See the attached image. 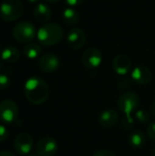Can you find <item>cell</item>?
Listing matches in <instances>:
<instances>
[{"instance_id":"1","label":"cell","mask_w":155,"mask_h":156,"mask_svg":"<svg viewBox=\"0 0 155 156\" xmlns=\"http://www.w3.org/2000/svg\"><path fill=\"white\" fill-rule=\"evenodd\" d=\"M24 92L26 100L30 103L39 105L48 100L49 95V88L48 83L42 78L34 76L26 81Z\"/></svg>"},{"instance_id":"2","label":"cell","mask_w":155,"mask_h":156,"mask_svg":"<svg viewBox=\"0 0 155 156\" xmlns=\"http://www.w3.org/2000/svg\"><path fill=\"white\" fill-rule=\"evenodd\" d=\"M64 36V30L57 23H46L37 32L38 42L45 47H51L58 44Z\"/></svg>"},{"instance_id":"3","label":"cell","mask_w":155,"mask_h":156,"mask_svg":"<svg viewBox=\"0 0 155 156\" xmlns=\"http://www.w3.org/2000/svg\"><path fill=\"white\" fill-rule=\"evenodd\" d=\"M23 11L24 6L20 0H3L0 4V17L5 22L17 20Z\"/></svg>"},{"instance_id":"4","label":"cell","mask_w":155,"mask_h":156,"mask_svg":"<svg viewBox=\"0 0 155 156\" xmlns=\"http://www.w3.org/2000/svg\"><path fill=\"white\" fill-rule=\"evenodd\" d=\"M14 38L20 43H29L37 36L35 26L29 21L18 22L13 28L12 31Z\"/></svg>"},{"instance_id":"5","label":"cell","mask_w":155,"mask_h":156,"mask_svg":"<svg viewBox=\"0 0 155 156\" xmlns=\"http://www.w3.org/2000/svg\"><path fill=\"white\" fill-rule=\"evenodd\" d=\"M140 97L134 91L123 92L117 101L118 109L125 115H132L133 112H136L140 105Z\"/></svg>"},{"instance_id":"6","label":"cell","mask_w":155,"mask_h":156,"mask_svg":"<svg viewBox=\"0 0 155 156\" xmlns=\"http://www.w3.org/2000/svg\"><path fill=\"white\" fill-rule=\"evenodd\" d=\"M103 55L101 51L94 47L87 48L81 57V62L86 69H97L102 62Z\"/></svg>"},{"instance_id":"7","label":"cell","mask_w":155,"mask_h":156,"mask_svg":"<svg viewBox=\"0 0 155 156\" xmlns=\"http://www.w3.org/2000/svg\"><path fill=\"white\" fill-rule=\"evenodd\" d=\"M18 116V107L12 100H4L0 102V121L4 123H11Z\"/></svg>"},{"instance_id":"8","label":"cell","mask_w":155,"mask_h":156,"mask_svg":"<svg viewBox=\"0 0 155 156\" xmlns=\"http://www.w3.org/2000/svg\"><path fill=\"white\" fill-rule=\"evenodd\" d=\"M58 143L54 138L45 136L37 143L36 152L38 156H53L58 152Z\"/></svg>"},{"instance_id":"9","label":"cell","mask_w":155,"mask_h":156,"mask_svg":"<svg viewBox=\"0 0 155 156\" xmlns=\"http://www.w3.org/2000/svg\"><path fill=\"white\" fill-rule=\"evenodd\" d=\"M33 147V139L30 134L26 133H21L17 134L14 140V148L19 154L26 155L30 153Z\"/></svg>"},{"instance_id":"10","label":"cell","mask_w":155,"mask_h":156,"mask_svg":"<svg viewBox=\"0 0 155 156\" xmlns=\"http://www.w3.org/2000/svg\"><path fill=\"white\" fill-rule=\"evenodd\" d=\"M86 34L85 32L79 27L71 28L67 35V44L72 49H79L86 43Z\"/></svg>"},{"instance_id":"11","label":"cell","mask_w":155,"mask_h":156,"mask_svg":"<svg viewBox=\"0 0 155 156\" xmlns=\"http://www.w3.org/2000/svg\"><path fill=\"white\" fill-rule=\"evenodd\" d=\"M59 59L58 56L53 53H46L39 58L38 67L39 69L46 73H51L56 71L59 67Z\"/></svg>"},{"instance_id":"12","label":"cell","mask_w":155,"mask_h":156,"mask_svg":"<svg viewBox=\"0 0 155 156\" xmlns=\"http://www.w3.org/2000/svg\"><path fill=\"white\" fill-rule=\"evenodd\" d=\"M132 79L133 82L144 86L148 85L153 79L152 71L144 66H137L132 71Z\"/></svg>"},{"instance_id":"13","label":"cell","mask_w":155,"mask_h":156,"mask_svg":"<svg viewBox=\"0 0 155 156\" xmlns=\"http://www.w3.org/2000/svg\"><path fill=\"white\" fill-rule=\"evenodd\" d=\"M112 69L117 74L124 76L131 70L132 61L128 56L119 54L112 60Z\"/></svg>"},{"instance_id":"14","label":"cell","mask_w":155,"mask_h":156,"mask_svg":"<svg viewBox=\"0 0 155 156\" xmlns=\"http://www.w3.org/2000/svg\"><path fill=\"white\" fill-rule=\"evenodd\" d=\"M120 120V115L117 112V111L112 110V109H109V110H105L103 111L100 116H99V123L101 127L106 128V129H110L114 127L118 122Z\"/></svg>"},{"instance_id":"15","label":"cell","mask_w":155,"mask_h":156,"mask_svg":"<svg viewBox=\"0 0 155 156\" xmlns=\"http://www.w3.org/2000/svg\"><path fill=\"white\" fill-rule=\"evenodd\" d=\"M33 13H34V16L37 22L47 23L51 17L52 11L48 5H47L45 3H39L35 6Z\"/></svg>"},{"instance_id":"16","label":"cell","mask_w":155,"mask_h":156,"mask_svg":"<svg viewBox=\"0 0 155 156\" xmlns=\"http://www.w3.org/2000/svg\"><path fill=\"white\" fill-rule=\"evenodd\" d=\"M20 58V52L19 50L13 46H7L1 51V59L5 63L12 64L16 63Z\"/></svg>"},{"instance_id":"17","label":"cell","mask_w":155,"mask_h":156,"mask_svg":"<svg viewBox=\"0 0 155 156\" xmlns=\"http://www.w3.org/2000/svg\"><path fill=\"white\" fill-rule=\"evenodd\" d=\"M128 142L130 145L134 149H141L146 142V136L143 132L140 130H135L132 132L128 137Z\"/></svg>"},{"instance_id":"18","label":"cell","mask_w":155,"mask_h":156,"mask_svg":"<svg viewBox=\"0 0 155 156\" xmlns=\"http://www.w3.org/2000/svg\"><path fill=\"white\" fill-rule=\"evenodd\" d=\"M79 14L73 7H67L62 12V19L69 26H74L79 21Z\"/></svg>"},{"instance_id":"19","label":"cell","mask_w":155,"mask_h":156,"mask_svg":"<svg viewBox=\"0 0 155 156\" xmlns=\"http://www.w3.org/2000/svg\"><path fill=\"white\" fill-rule=\"evenodd\" d=\"M41 51H42L41 46L36 42H29L26 44L23 50L24 55L29 59H35L38 58L39 55L41 54Z\"/></svg>"},{"instance_id":"20","label":"cell","mask_w":155,"mask_h":156,"mask_svg":"<svg viewBox=\"0 0 155 156\" xmlns=\"http://www.w3.org/2000/svg\"><path fill=\"white\" fill-rule=\"evenodd\" d=\"M134 124H135V121L133 120L132 115H125L121 121V125L122 129L126 131H131L133 128Z\"/></svg>"},{"instance_id":"21","label":"cell","mask_w":155,"mask_h":156,"mask_svg":"<svg viewBox=\"0 0 155 156\" xmlns=\"http://www.w3.org/2000/svg\"><path fill=\"white\" fill-rule=\"evenodd\" d=\"M132 82H133V80H132V78L123 77V78H122V79L118 81L117 87H118V89H120L121 90H126V91H128V90L132 87Z\"/></svg>"},{"instance_id":"22","label":"cell","mask_w":155,"mask_h":156,"mask_svg":"<svg viewBox=\"0 0 155 156\" xmlns=\"http://www.w3.org/2000/svg\"><path fill=\"white\" fill-rule=\"evenodd\" d=\"M135 118L142 123H147L151 120V115L145 110H137L135 112Z\"/></svg>"},{"instance_id":"23","label":"cell","mask_w":155,"mask_h":156,"mask_svg":"<svg viewBox=\"0 0 155 156\" xmlns=\"http://www.w3.org/2000/svg\"><path fill=\"white\" fill-rule=\"evenodd\" d=\"M10 79L8 78L7 75L0 73V91L7 89L10 86Z\"/></svg>"},{"instance_id":"24","label":"cell","mask_w":155,"mask_h":156,"mask_svg":"<svg viewBox=\"0 0 155 156\" xmlns=\"http://www.w3.org/2000/svg\"><path fill=\"white\" fill-rule=\"evenodd\" d=\"M147 136L153 142H155V122H151L147 127Z\"/></svg>"},{"instance_id":"25","label":"cell","mask_w":155,"mask_h":156,"mask_svg":"<svg viewBox=\"0 0 155 156\" xmlns=\"http://www.w3.org/2000/svg\"><path fill=\"white\" fill-rule=\"evenodd\" d=\"M8 135H9L8 130L4 125H0V143L5 142L7 139Z\"/></svg>"},{"instance_id":"26","label":"cell","mask_w":155,"mask_h":156,"mask_svg":"<svg viewBox=\"0 0 155 156\" xmlns=\"http://www.w3.org/2000/svg\"><path fill=\"white\" fill-rule=\"evenodd\" d=\"M92 156H116L111 151L107 149H100L96 151Z\"/></svg>"},{"instance_id":"27","label":"cell","mask_w":155,"mask_h":156,"mask_svg":"<svg viewBox=\"0 0 155 156\" xmlns=\"http://www.w3.org/2000/svg\"><path fill=\"white\" fill-rule=\"evenodd\" d=\"M67 5H69L70 7H74V6H78L79 5H81L82 3H84L85 0H65Z\"/></svg>"},{"instance_id":"28","label":"cell","mask_w":155,"mask_h":156,"mask_svg":"<svg viewBox=\"0 0 155 156\" xmlns=\"http://www.w3.org/2000/svg\"><path fill=\"white\" fill-rule=\"evenodd\" d=\"M0 156H16L13 153L9 151H2L0 152Z\"/></svg>"},{"instance_id":"29","label":"cell","mask_w":155,"mask_h":156,"mask_svg":"<svg viewBox=\"0 0 155 156\" xmlns=\"http://www.w3.org/2000/svg\"><path fill=\"white\" fill-rule=\"evenodd\" d=\"M151 112H152V115L155 118V101L151 105Z\"/></svg>"},{"instance_id":"30","label":"cell","mask_w":155,"mask_h":156,"mask_svg":"<svg viewBox=\"0 0 155 156\" xmlns=\"http://www.w3.org/2000/svg\"><path fill=\"white\" fill-rule=\"evenodd\" d=\"M46 2H48V3H52V4H54V3H58V1H60V0H45Z\"/></svg>"},{"instance_id":"31","label":"cell","mask_w":155,"mask_h":156,"mask_svg":"<svg viewBox=\"0 0 155 156\" xmlns=\"http://www.w3.org/2000/svg\"><path fill=\"white\" fill-rule=\"evenodd\" d=\"M3 60L2 59H0V72H1V70H2V69H3Z\"/></svg>"},{"instance_id":"32","label":"cell","mask_w":155,"mask_h":156,"mask_svg":"<svg viewBox=\"0 0 155 156\" xmlns=\"http://www.w3.org/2000/svg\"><path fill=\"white\" fill-rule=\"evenodd\" d=\"M29 3H37V2H38L39 0H27Z\"/></svg>"},{"instance_id":"33","label":"cell","mask_w":155,"mask_h":156,"mask_svg":"<svg viewBox=\"0 0 155 156\" xmlns=\"http://www.w3.org/2000/svg\"><path fill=\"white\" fill-rule=\"evenodd\" d=\"M153 156H155V147L154 149H153Z\"/></svg>"},{"instance_id":"34","label":"cell","mask_w":155,"mask_h":156,"mask_svg":"<svg viewBox=\"0 0 155 156\" xmlns=\"http://www.w3.org/2000/svg\"><path fill=\"white\" fill-rule=\"evenodd\" d=\"M28 156H38L37 154H30V155H28Z\"/></svg>"}]
</instances>
